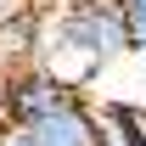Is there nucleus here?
I'll return each instance as SVG.
<instances>
[{
  "instance_id": "0eeeda50",
  "label": "nucleus",
  "mask_w": 146,
  "mask_h": 146,
  "mask_svg": "<svg viewBox=\"0 0 146 146\" xmlns=\"http://www.w3.org/2000/svg\"><path fill=\"white\" fill-rule=\"evenodd\" d=\"M141 118H146V107H141Z\"/></svg>"
},
{
  "instance_id": "20e7f679",
  "label": "nucleus",
  "mask_w": 146,
  "mask_h": 146,
  "mask_svg": "<svg viewBox=\"0 0 146 146\" xmlns=\"http://www.w3.org/2000/svg\"><path fill=\"white\" fill-rule=\"evenodd\" d=\"M28 6H34V0H0V23H11L17 11H28Z\"/></svg>"
},
{
  "instance_id": "7ed1b4c3",
  "label": "nucleus",
  "mask_w": 146,
  "mask_h": 146,
  "mask_svg": "<svg viewBox=\"0 0 146 146\" xmlns=\"http://www.w3.org/2000/svg\"><path fill=\"white\" fill-rule=\"evenodd\" d=\"M124 23H129V45L146 51V0H124Z\"/></svg>"
},
{
  "instance_id": "f03ea898",
  "label": "nucleus",
  "mask_w": 146,
  "mask_h": 146,
  "mask_svg": "<svg viewBox=\"0 0 146 146\" xmlns=\"http://www.w3.org/2000/svg\"><path fill=\"white\" fill-rule=\"evenodd\" d=\"M96 112V141L101 146H146V118L141 107H129V101H101Z\"/></svg>"
},
{
  "instance_id": "f257e3e1",
  "label": "nucleus",
  "mask_w": 146,
  "mask_h": 146,
  "mask_svg": "<svg viewBox=\"0 0 146 146\" xmlns=\"http://www.w3.org/2000/svg\"><path fill=\"white\" fill-rule=\"evenodd\" d=\"M124 51H135L124 0H62L39 17V62L79 90H84V79L112 68Z\"/></svg>"
},
{
  "instance_id": "423d86ee",
  "label": "nucleus",
  "mask_w": 146,
  "mask_h": 146,
  "mask_svg": "<svg viewBox=\"0 0 146 146\" xmlns=\"http://www.w3.org/2000/svg\"><path fill=\"white\" fill-rule=\"evenodd\" d=\"M0 96H6V68H0Z\"/></svg>"
},
{
  "instance_id": "39448f33",
  "label": "nucleus",
  "mask_w": 146,
  "mask_h": 146,
  "mask_svg": "<svg viewBox=\"0 0 146 146\" xmlns=\"http://www.w3.org/2000/svg\"><path fill=\"white\" fill-rule=\"evenodd\" d=\"M34 6H39V11H51V6H62V0H34Z\"/></svg>"
}]
</instances>
